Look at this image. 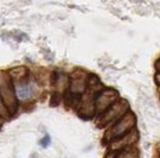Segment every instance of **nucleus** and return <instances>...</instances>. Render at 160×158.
Wrapping results in <instances>:
<instances>
[{
	"label": "nucleus",
	"mask_w": 160,
	"mask_h": 158,
	"mask_svg": "<svg viewBox=\"0 0 160 158\" xmlns=\"http://www.w3.org/2000/svg\"><path fill=\"white\" fill-rule=\"evenodd\" d=\"M135 128H136V117L133 112L129 111L118 121H116L113 125L109 127V130L105 133V138L104 139L108 143H110L115 139L121 138V137L128 134L129 132H132Z\"/></svg>",
	"instance_id": "nucleus-1"
},
{
	"label": "nucleus",
	"mask_w": 160,
	"mask_h": 158,
	"mask_svg": "<svg viewBox=\"0 0 160 158\" xmlns=\"http://www.w3.org/2000/svg\"><path fill=\"white\" fill-rule=\"evenodd\" d=\"M129 112V105L126 100H117L111 107H109L103 114L97 117V126L98 127H107L113 125L118 121L126 113Z\"/></svg>",
	"instance_id": "nucleus-2"
},
{
	"label": "nucleus",
	"mask_w": 160,
	"mask_h": 158,
	"mask_svg": "<svg viewBox=\"0 0 160 158\" xmlns=\"http://www.w3.org/2000/svg\"><path fill=\"white\" fill-rule=\"evenodd\" d=\"M0 98L11 114L17 111L18 99L14 92L13 82L11 80V76L4 72H0Z\"/></svg>",
	"instance_id": "nucleus-3"
},
{
	"label": "nucleus",
	"mask_w": 160,
	"mask_h": 158,
	"mask_svg": "<svg viewBox=\"0 0 160 158\" xmlns=\"http://www.w3.org/2000/svg\"><path fill=\"white\" fill-rule=\"evenodd\" d=\"M69 95L73 99V105H79L81 96L88 88V76L84 72L77 70L69 77Z\"/></svg>",
	"instance_id": "nucleus-4"
},
{
	"label": "nucleus",
	"mask_w": 160,
	"mask_h": 158,
	"mask_svg": "<svg viewBox=\"0 0 160 158\" xmlns=\"http://www.w3.org/2000/svg\"><path fill=\"white\" fill-rule=\"evenodd\" d=\"M117 100H120V95L117 91H115L112 88H103L96 96V115L99 117Z\"/></svg>",
	"instance_id": "nucleus-5"
},
{
	"label": "nucleus",
	"mask_w": 160,
	"mask_h": 158,
	"mask_svg": "<svg viewBox=\"0 0 160 158\" xmlns=\"http://www.w3.org/2000/svg\"><path fill=\"white\" fill-rule=\"evenodd\" d=\"M14 92L17 95V99L20 101H28L32 99L33 95L37 93L38 86L37 83L31 79H23L18 82H13Z\"/></svg>",
	"instance_id": "nucleus-6"
},
{
	"label": "nucleus",
	"mask_w": 160,
	"mask_h": 158,
	"mask_svg": "<svg viewBox=\"0 0 160 158\" xmlns=\"http://www.w3.org/2000/svg\"><path fill=\"white\" fill-rule=\"evenodd\" d=\"M139 140V133L136 131V128L133 130L132 132H129L128 134L121 137V138H117L110 142L109 143V149L110 151H115V152H121L123 150H126L128 147H132L134 146V144Z\"/></svg>",
	"instance_id": "nucleus-7"
},
{
	"label": "nucleus",
	"mask_w": 160,
	"mask_h": 158,
	"mask_svg": "<svg viewBox=\"0 0 160 158\" xmlns=\"http://www.w3.org/2000/svg\"><path fill=\"white\" fill-rule=\"evenodd\" d=\"M116 158H139V152L134 146H132V147H128L126 150L118 152Z\"/></svg>",
	"instance_id": "nucleus-8"
},
{
	"label": "nucleus",
	"mask_w": 160,
	"mask_h": 158,
	"mask_svg": "<svg viewBox=\"0 0 160 158\" xmlns=\"http://www.w3.org/2000/svg\"><path fill=\"white\" fill-rule=\"evenodd\" d=\"M10 111L7 109V107L5 106V104H4V101L1 100V98H0V118L2 119H10Z\"/></svg>",
	"instance_id": "nucleus-9"
},
{
	"label": "nucleus",
	"mask_w": 160,
	"mask_h": 158,
	"mask_svg": "<svg viewBox=\"0 0 160 158\" xmlns=\"http://www.w3.org/2000/svg\"><path fill=\"white\" fill-rule=\"evenodd\" d=\"M52 144V139H50V137L49 136H44V138L41 139L40 142V145L43 147V149H47V147H49V145Z\"/></svg>",
	"instance_id": "nucleus-10"
},
{
	"label": "nucleus",
	"mask_w": 160,
	"mask_h": 158,
	"mask_svg": "<svg viewBox=\"0 0 160 158\" xmlns=\"http://www.w3.org/2000/svg\"><path fill=\"white\" fill-rule=\"evenodd\" d=\"M59 101H60V95H59V93H55L53 96H52V105L56 106L59 104Z\"/></svg>",
	"instance_id": "nucleus-11"
},
{
	"label": "nucleus",
	"mask_w": 160,
	"mask_h": 158,
	"mask_svg": "<svg viewBox=\"0 0 160 158\" xmlns=\"http://www.w3.org/2000/svg\"><path fill=\"white\" fill-rule=\"evenodd\" d=\"M155 82L160 87V72H157V75H155Z\"/></svg>",
	"instance_id": "nucleus-12"
},
{
	"label": "nucleus",
	"mask_w": 160,
	"mask_h": 158,
	"mask_svg": "<svg viewBox=\"0 0 160 158\" xmlns=\"http://www.w3.org/2000/svg\"><path fill=\"white\" fill-rule=\"evenodd\" d=\"M159 158H160V152H159Z\"/></svg>",
	"instance_id": "nucleus-13"
}]
</instances>
